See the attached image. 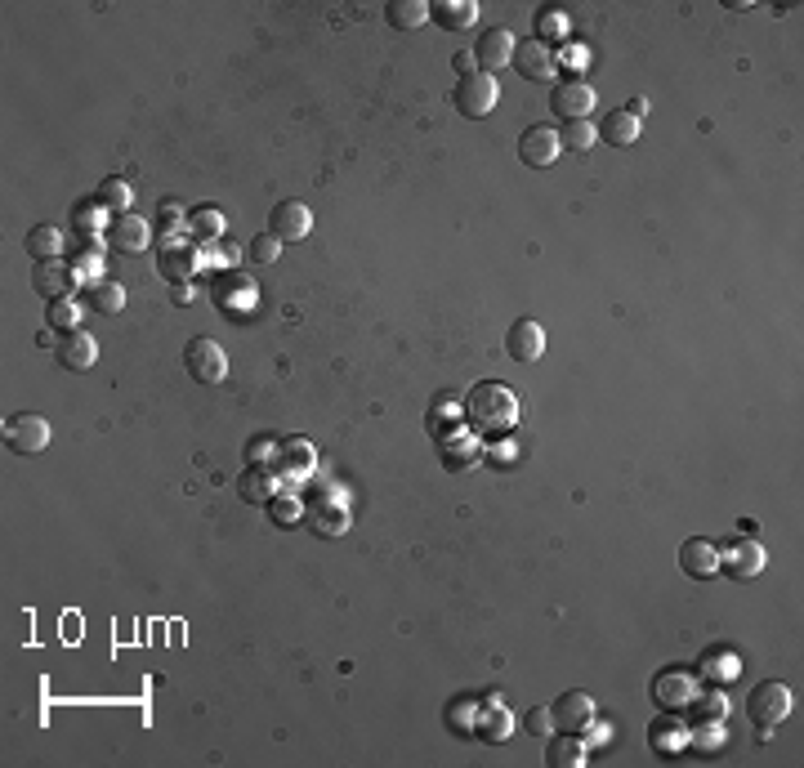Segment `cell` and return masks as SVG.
I'll list each match as a JSON object with an SVG mask.
<instances>
[{"label":"cell","instance_id":"21","mask_svg":"<svg viewBox=\"0 0 804 768\" xmlns=\"http://www.w3.org/2000/svg\"><path fill=\"white\" fill-rule=\"evenodd\" d=\"M237 492H242L246 505H268L277 496V474L264 465H251L242 478H237Z\"/></svg>","mask_w":804,"mask_h":768},{"label":"cell","instance_id":"40","mask_svg":"<svg viewBox=\"0 0 804 768\" xmlns=\"http://www.w3.org/2000/svg\"><path fill=\"white\" fill-rule=\"evenodd\" d=\"M170 300H175L179 309H184V304H193V286H188V282L184 286H170Z\"/></svg>","mask_w":804,"mask_h":768},{"label":"cell","instance_id":"1","mask_svg":"<svg viewBox=\"0 0 804 768\" xmlns=\"http://www.w3.org/2000/svg\"><path fill=\"white\" fill-rule=\"evenodd\" d=\"M465 420H469L474 434H501V429H514V420H519V398H514L501 380H483V384L469 389Z\"/></svg>","mask_w":804,"mask_h":768},{"label":"cell","instance_id":"23","mask_svg":"<svg viewBox=\"0 0 804 768\" xmlns=\"http://www.w3.org/2000/svg\"><path fill=\"white\" fill-rule=\"evenodd\" d=\"M85 304H90V313H103V318H112V313H121V304H126V291H121V282H108V277H99V282L85 286Z\"/></svg>","mask_w":804,"mask_h":768},{"label":"cell","instance_id":"38","mask_svg":"<svg viewBox=\"0 0 804 768\" xmlns=\"http://www.w3.org/2000/svg\"><path fill=\"white\" fill-rule=\"evenodd\" d=\"M528 733H536L541 742L554 733V715H550V710H532V715H528Z\"/></svg>","mask_w":804,"mask_h":768},{"label":"cell","instance_id":"7","mask_svg":"<svg viewBox=\"0 0 804 768\" xmlns=\"http://www.w3.org/2000/svg\"><path fill=\"white\" fill-rule=\"evenodd\" d=\"M559 152H563V139H559V130L554 126H528L519 134V161L523 166L545 170V166L559 161Z\"/></svg>","mask_w":804,"mask_h":768},{"label":"cell","instance_id":"2","mask_svg":"<svg viewBox=\"0 0 804 768\" xmlns=\"http://www.w3.org/2000/svg\"><path fill=\"white\" fill-rule=\"evenodd\" d=\"M746 715H751V724L760 728V737H769V728L791 715V688L778 684V679L755 684L751 697H746Z\"/></svg>","mask_w":804,"mask_h":768},{"label":"cell","instance_id":"13","mask_svg":"<svg viewBox=\"0 0 804 768\" xmlns=\"http://www.w3.org/2000/svg\"><path fill=\"white\" fill-rule=\"evenodd\" d=\"M510 67L523 76V81H550L554 76V54H550V45L545 41H514V59H510Z\"/></svg>","mask_w":804,"mask_h":768},{"label":"cell","instance_id":"34","mask_svg":"<svg viewBox=\"0 0 804 768\" xmlns=\"http://www.w3.org/2000/svg\"><path fill=\"white\" fill-rule=\"evenodd\" d=\"M50 322L59 331H76V304L72 300H50Z\"/></svg>","mask_w":804,"mask_h":768},{"label":"cell","instance_id":"28","mask_svg":"<svg viewBox=\"0 0 804 768\" xmlns=\"http://www.w3.org/2000/svg\"><path fill=\"white\" fill-rule=\"evenodd\" d=\"M27 251H32L36 259H59L63 251V233L54 224H36L32 233H27Z\"/></svg>","mask_w":804,"mask_h":768},{"label":"cell","instance_id":"32","mask_svg":"<svg viewBox=\"0 0 804 768\" xmlns=\"http://www.w3.org/2000/svg\"><path fill=\"white\" fill-rule=\"evenodd\" d=\"M277 255H282V242H277L273 233L251 237V246H246V259H251V264H273Z\"/></svg>","mask_w":804,"mask_h":768},{"label":"cell","instance_id":"31","mask_svg":"<svg viewBox=\"0 0 804 768\" xmlns=\"http://www.w3.org/2000/svg\"><path fill=\"white\" fill-rule=\"evenodd\" d=\"M545 36H550V41L568 36V18H563L559 9H541V14H536V41H545Z\"/></svg>","mask_w":804,"mask_h":768},{"label":"cell","instance_id":"9","mask_svg":"<svg viewBox=\"0 0 804 768\" xmlns=\"http://www.w3.org/2000/svg\"><path fill=\"white\" fill-rule=\"evenodd\" d=\"M510 59H514V36H510V27H487L483 36L474 41V63H478V72H501V67H510Z\"/></svg>","mask_w":804,"mask_h":768},{"label":"cell","instance_id":"24","mask_svg":"<svg viewBox=\"0 0 804 768\" xmlns=\"http://www.w3.org/2000/svg\"><path fill=\"white\" fill-rule=\"evenodd\" d=\"M385 18H389V27H398V32H411V27H420L429 18V5L425 0H389Z\"/></svg>","mask_w":804,"mask_h":768},{"label":"cell","instance_id":"12","mask_svg":"<svg viewBox=\"0 0 804 768\" xmlns=\"http://www.w3.org/2000/svg\"><path fill=\"white\" fill-rule=\"evenodd\" d=\"M76 282H81L76 268H67L63 259H36V268H32V286H36V295H45V300H67Z\"/></svg>","mask_w":804,"mask_h":768},{"label":"cell","instance_id":"10","mask_svg":"<svg viewBox=\"0 0 804 768\" xmlns=\"http://www.w3.org/2000/svg\"><path fill=\"white\" fill-rule=\"evenodd\" d=\"M268 233L277 237V242H304V237L313 233V215L304 201H282V206H273V215H268Z\"/></svg>","mask_w":804,"mask_h":768},{"label":"cell","instance_id":"20","mask_svg":"<svg viewBox=\"0 0 804 768\" xmlns=\"http://www.w3.org/2000/svg\"><path fill=\"white\" fill-rule=\"evenodd\" d=\"M586 760V742L577 733H559V737H545V764L550 768H581Z\"/></svg>","mask_w":804,"mask_h":768},{"label":"cell","instance_id":"19","mask_svg":"<svg viewBox=\"0 0 804 768\" xmlns=\"http://www.w3.org/2000/svg\"><path fill=\"white\" fill-rule=\"evenodd\" d=\"M505 349H510L514 362H536L545 353V331L532 318H519L510 326V335H505Z\"/></svg>","mask_w":804,"mask_h":768},{"label":"cell","instance_id":"4","mask_svg":"<svg viewBox=\"0 0 804 768\" xmlns=\"http://www.w3.org/2000/svg\"><path fill=\"white\" fill-rule=\"evenodd\" d=\"M184 367H188V376H193L197 384H219V380L228 376V358H224V349H219L210 335H197V340H188Z\"/></svg>","mask_w":804,"mask_h":768},{"label":"cell","instance_id":"14","mask_svg":"<svg viewBox=\"0 0 804 768\" xmlns=\"http://www.w3.org/2000/svg\"><path fill=\"white\" fill-rule=\"evenodd\" d=\"M550 715H554V728H559V733H577L581 737V728L595 719V702H590V693L572 688V693H563L559 702L550 706Z\"/></svg>","mask_w":804,"mask_h":768},{"label":"cell","instance_id":"29","mask_svg":"<svg viewBox=\"0 0 804 768\" xmlns=\"http://www.w3.org/2000/svg\"><path fill=\"white\" fill-rule=\"evenodd\" d=\"M702 675L715 679V684H729V679H737V657L733 652H724V648H711L702 657Z\"/></svg>","mask_w":804,"mask_h":768},{"label":"cell","instance_id":"6","mask_svg":"<svg viewBox=\"0 0 804 768\" xmlns=\"http://www.w3.org/2000/svg\"><path fill=\"white\" fill-rule=\"evenodd\" d=\"M653 702L670 710V715L697 706V679L688 675V670H662V675L653 679Z\"/></svg>","mask_w":804,"mask_h":768},{"label":"cell","instance_id":"18","mask_svg":"<svg viewBox=\"0 0 804 768\" xmlns=\"http://www.w3.org/2000/svg\"><path fill=\"white\" fill-rule=\"evenodd\" d=\"M679 568L688 576H697V581H706V576L720 572V550H715L706 536H693V541L679 545Z\"/></svg>","mask_w":804,"mask_h":768},{"label":"cell","instance_id":"27","mask_svg":"<svg viewBox=\"0 0 804 768\" xmlns=\"http://www.w3.org/2000/svg\"><path fill=\"white\" fill-rule=\"evenodd\" d=\"M277 469H282V478H304L313 469V447L309 443H282Z\"/></svg>","mask_w":804,"mask_h":768},{"label":"cell","instance_id":"8","mask_svg":"<svg viewBox=\"0 0 804 768\" xmlns=\"http://www.w3.org/2000/svg\"><path fill=\"white\" fill-rule=\"evenodd\" d=\"M108 246H117L121 255H143L152 242V224L143 215H134V210H126V215H112L108 219Z\"/></svg>","mask_w":804,"mask_h":768},{"label":"cell","instance_id":"33","mask_svg":"<svg viewBox=\"0 0 804 768\" xmlns=\"http://www.w3.org/2000/svg\"><path fill=\"white\" fill-rule=\"evenodd\" d=\"M99 206H94V201H85V206H76L72 210V224H76V233H90L94 237V228H99Z\"/></svg>","mask_w":804,"mask_h":768},{"label":"cell","instance_id":"39","mask_svg":"<svg viewBox=\"0 0 804 768\" xmlns=\"http://www.w3.org/2000/svg\"><path fill=\"white\" fill-rule=\"evenodd\" d=\"M452 63H456V72H461V76H474V72H478V67H474V54H469V50H461Z\"/></svg>","mask_w":804,"mask_h":768},{"label":"cell","instance_id":"3","mask_svg":"<svg viewBox=\"0 0 804 768\" xmlns=\"http://www.w3.org/2000/svg\"><path fill=\"white\" fill-rule=\"evenodd\" d=\"M5 443L18 456H41L50 447V420L36 416V411H18V416L5 420Z\"/></svg>","mask_w":804,"mask_h":768},{"label":"cell","instance_id":"11","mask_svg":"<svg viewBox=\"0 0 804 768\" xmlns=\"http://www.w3.org/2000/svg\"><path fill=\"white\" fill-rule=\"evenodd\" d=\"M54 358H59L63 371H90L94 358H99V344H94L90 331L76 326V331H63L59 340H54Z\"/></svg>","mask_w":804,"mask_h":768},{"label":"cell","instance_id":"41","mask_svg":"<svg viewBox=\"0 0 804 768\" xmlns=\"http://www.w3.org/2000/svg\"><path fill=\"white\" fill-rule=\"evenodd\" d=\"M268 447H273V443H260V438H255V443L246 447V456H251V460H264V451H268Z\"/></svg>","mask_w":804,"mask_h":768},{"label":"cell","instance_id":"25","mask_svg":"<svg viewBox=\"0 0 804 768\" xmlns=\"http://www.w3.org/2000/svg\"><path fill=\"white\" fill-rule=\"evenodd\" d=\"M94 206L108 210V215H126V210H130V184H126V179H117V175L103 179L99 192H94Z\"/></svg>","mask_w":804,"mask_h":768},{"label":"cell","instance_id":"26","mask_svg":"<svg viewBox=\"0 0 804 768\" xmlns=\"http://www.w3.org/2000/svg\"><path fill=\"white\" fill-rule=\"evenodd\" d=\"M599 139L617 143V148H630V143L639 139V117H630V112H612V117L599 126Z\"/></svg>","mask_w":804,"mask_h":768},{"label":"cell","instance_id":"30","mask_svg":"<svg viewBox=\"0 0 804 768\" xmlns=\"http://www.w3.org/2000/svg\"><path fill=\"white\" fill-rule=\"evenodd\" d=\"M559 139H563V148H577V152H586V148H595L599 130L590 126V121H563Z\"/></svg>","mask_w":804,"mask_h":768},{"label":"cell","instance_id":"17","mask_svg":"<svg viewBox=\"0 0 804 768\" xmlns=\"http://www.w3.org/2000/svg\"><path fill=\"white\" fill-rule=\"evenodd\" d=\"M554 112H559L563 121H586L590 108H595V90H590L586 81H563L559 90H554Z\"/></svg>","mask_w":804,"mask_h":768},{"label":"cell","instance_id":"22","mask_svg":"<svg viewBox=\"0 0 804 768\" xmlns=\"http://www.w3.org/2000/svg\"><path fill=\"white\" fill-rule=\"evenodd\" d=\"M429 18H438L443 32H465V27H474L478 5L474 0H438V5H429Z\"/></svg>","mask_w":804,"mask_h":768},{"label":"cell","instance_id":"42","mask_svg":"<svg viewBox=\"0 0 804 768\" xmlns=\"http://www.w3.org/2000/svg\"><path fill=\"white\" fill-rule=\"evenodd\" d=\"M492 460H496V465H505V460H514V447H496V451H492Z\"/></svg>","mask_w":804,"mask_h":768},{"label":"cell","instance_id":"36","mask_svg":"<svg viewBox=\"0 0 804 768\" xmlns=\"http://www.w3.org/2000/svg\"><path fill=\"white\" fill-rule=\"evenodd\" d=\"M188 228H193V233H201V237H215L224 224H219V215H215V210H197V215L188 219Z\"/></svg>","mask_w":804,"mask_h":768},{"label":"cell","instance_id":"15","mask_svg":"<svg viewBox=\"0 0 804 768\" xmlns=\"http://www.w3.org/2000/svg\"><path fill=\"white\" fill-rule=\"evenodd\" d=\"M720 568L729 572V576H737V581H746V576L764 572V550H760V541H751V536H737V541H729V545H724V554H720Z\"/></svg>","mask_w":804,"mask_h":768},{"label":"cell","instance_id":"16","mask_svg":"<svg viewBox=\"0 0 804 768\" xmlns=\"http://www.w3.org/2000/svg\"><path fill=\"white\" fill-rule=\"evenodd\" d=\"M157 268L170 286H184L197 273V251L188 242H161L157 246Z\"/></svg>","mask_w":804,"mask_h":768},{"label":"cell","instance_id":"5","mask_svg":"<svg viewBox=\"0 0 804 768\" xmlns=\"http://www.w3.org/2000/svg\"><path fill=\"white\" fill-rule=\"evenodd\" d=\"M456 108L465 112V117H487V112L496 108V99H501V90H496V76L487 72H474V76H461V85H456Z\"/></svg>","mask_w":804,"mask_h":768},{"label":"cell","instance_id":"35","mask_svg":"<svg viewBox=\"0 0 804 768\" xmlns=\"http://www.w3.org/2000/svg\"><path fill=\"white\" fill-rule=\"evenodd\" d=\"M268 514H273V523H295V518H300V501H282V496H273V501H268Z\"/></svg>","mask_w":804,"mask_h":768},{"label":"cell","instance_id":"37","mask_svg":"<svg viewBox=\"0 0 804 768\" xmlns=\"http://www.w3.org/2000/svg\"><path fill=\"white\" fill-rule=\"evenodd\" d=\"M653 742L662 746V751H679V746H684V733H679L675 724H657L653 728Z\"/></svg>","mask_w":804,"mask_h":768}]
</instances>
